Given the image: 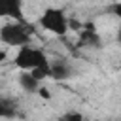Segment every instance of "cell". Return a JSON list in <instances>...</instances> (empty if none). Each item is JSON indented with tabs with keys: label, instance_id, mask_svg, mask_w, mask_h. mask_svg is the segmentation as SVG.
Wrapping results in <instances>:
<instances>
[{
	"label": "cell",
	"instance_id": "3",
	"mask_svg": "<svg viewBox=\"0 0 121 121\" xmlns=\"http://www.w3.org/2000/svg\"><path fill=\"white\" fill-rule=\"evenodd\" d=\"M68 21L70 19L66 17V13L62 9H59V8H45L43 13L40 15L38 23H40V26L43 30H47L51 34H57V36H64L68 32V28H70Z\"/></svg>",
	"mask_w": 121,
	"mask_h": 121
},
{
	"label": "cell",
	"instance_id": "4",
	"mask_svg": "<svg viewBox=\"0 0 121 121\" xmlns=\"http://www.w3.org/2000/svg\"><path fill=\"white\" fill-rule=\"evenodd\" d=\"M0 17H9L15 21H25L23 0H0Z\"/></svg>",
	"mask_w": 121,
	"mask_h": 121
},
{
	"label": "cell",
	"instance_id": "7",
	"mask_svg": "<svg viewBox=\"0 0 121 121\" xmlns=\"http://www.w3.org/2000/svg\"><path fill=\"white\" fill-rule=\"evenodd\" d=\"M49 78H53V79H66V78H70V68H68V64L64 62V60H55V62H51V76Z\"/></svg>",
	"mask_w": 121,
	"mask_h": 121
},
{
	"label": "cell",
	"instance_id": "11",
	"mask_svg": "<svg viewBox=\"0 0 121 121\" xmlns=\"http://www.w3.org/2000/svg\"><path fill=\"white\" fill-rule=\"evenodd\" d=\"M64 119H81V113H66Z\"/></svg>",
	"mask_w": 121,
	"mask_h": 121
},
{
	"label": "cell",
	"instance_id": "6",
	"mask_svg": "<svg viewBox=\"0 0 121 121\" xmlns=\"http://www.w3.org/2000/svg\"><path fill=\"white\" fill-rule=\"evenodd\" d=\"M19 83H21V87H23L25 91H28V93H38V89H40V79H38L30 70H23V72H21Z\"/></svg>",
	"mask_w": 121,
	"mask_h": 121
},
{
	"label": "cell",
	"instance_id": "5",
	"mask_svg": "<svg viewBox=\"0 0 121 121\" xmlns=\"http://www.w3.org/2000/svg\"><path fill=\"white\" fill-rule=\"evenodd\" d=\"M79 43H81V45H89V47H100V38H98V34H96V30H95L93 25H87V26L81 30V34H79Z\"/></svg>",
	"mask_w": 121,
	"mask_h": 121
},
{
	"label": "cell",
	"instance_id": "13",
	"mask_svg": "<svg viewBox=\"0 0 121 121\" xmlns=\"http://www.w3.org/2000/svg\"><path fill=\"white\" fill-rule=\"evenodd\" d=\"M117 40L121 42V26H119V30H117Z\"/></svg>",
	"mask_w": 121,
	"mask_h": 121
},
{
	"label": "cell",
	"instance_id": "9",
	"mask_svg": "<svg viewBox=\"0 0 121 121\" xmlns=\"http://www.w3.org/2000/svg\"><path fill=\"white\" fill-rule=\"evenodd\" d=\"M110 11H112L115 17H119V19H121V2H115V4H112Z\"/></svg>",
	"mask_w": 121,
	"mask_h": 121
},
{
	"label": "cell",
	"instance_id": "2",
	"mask_svg": "<svg viewBox=\"0 0 121 121\" xmlns=\"http://www.w3.org/2000/svg\"><path fill=\"white\" fill-rule=\"evenodd\" d=\"M30 36H32V26H28L25 21H13L0 28V42L8 45L21 47L25 43H30Z\"/></svg>",
	"mask_w": 121,
	"mask_h": 121
},
{
	"label": "cell",
	"instance_id": "1",
	"mask_svg": "<svg viewBox=\"0 0 121 121\" xmlns=\"http://www.w3.org/2000/svg\"><path fill=\"white\" fill-rule=\"evenodd\" d=\"M15 66L21 70H30L40 81L51 76V62L45 57V53L38 47H32L30 43H25L19 47L15 55Z\"/></svg>",
	"mask_w": 121,
	"mask_h": 121
},
{
	"label": "cell",
	"instance_id": "10",
	"mask_svg": "<svg viewBox=\"0 0 121 121\" xmlns=\"http://www.w3.org/2000/svg\"><path fill=\"white\" fill-rule=\"evenodd\" d=\"M38 93H40V96H43V98H49V96H51V95H49V91H47V89H43V87H40V89H38Z\"/></svg>",
	"mask_w": 121,
	"mask_h": 121
},
{
	"label": "cell",
	"instance_id": "12",
	"mask_svg": "<svg viewBox=\"0 0 121 121\" xmlns=\"http://www.w3.org/2000/svg\"><path fill=\"white\" fill-rule=\"evenodd\" d=\"M4 59H6V51H2V49H0V62H2Z\"/></svg>",
	"mask_w": 121,
	"mask_h": 121
},
{
	"label": "cell",
	"instance_id": "8",
	"mask_svg": "<svg viewBox=\"0 0 121 121\" xmlns=\"http://www.w3.org/2000/svg\"><path fill=\"white\" fill-rule=\"evenodd\" d=\"M13 115H15L13 106H9L6 100L0 98V117H13Z\"/></svg>",
	"mask_w": 121,
	"mask_h": 121
}]
</instances>
